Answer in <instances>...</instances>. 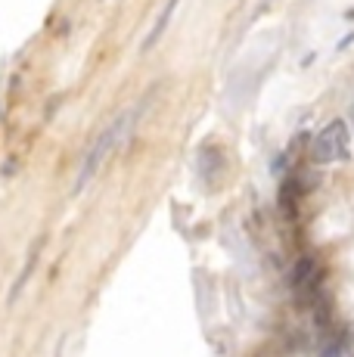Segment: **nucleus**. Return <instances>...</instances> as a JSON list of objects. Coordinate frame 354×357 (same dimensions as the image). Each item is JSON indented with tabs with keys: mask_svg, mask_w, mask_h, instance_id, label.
Masks as SVG:
<instances>
[{
	"mask_svg": "<svg viewBox=\"0 0 354 357\" xmlns=\"http://www.w3.org/2000/svg\"><path fill=\"white\" fill-rule=\"evenodd\" d=\"M140 109H143V106H134L131 112L118 115V119H115L112 125H109V128L103 130V134L97 137V143H93V149L84 155V165H81V171H78V183H75V187H78V190H84L87 183H91V177L97 174V168H100V165H103V159H106L109 153H112V146L121 140V137H125V130L134 125V119H137V115H140Z\"/></svg>",
	"mask_w": 354,
	"mask_h": 357,
	"instance_id": "obj_1",
	"label": "nucleus"
},
{
	"mask_svg": "<svg viewBox=\"0 0 354 357\" xmlns=\"http://www.w3.org/2000/svg\"><path fill=\"white\" fill-rule=\"evenodd\" d=\"M348 125L345 121H330L314 140V159L320 165L326 162H345L348 159Z\"/></svg>",
	"mask_w": 354,
	"mask_h": 357,
	"instance_id": "obj_2",
	"label": "nucleus"
},
{
	"mask_svg": "<svg viewBox=\"0 0 354 357\" xmlns=\"http://www.w3.org/2000/svg\"><path fill=\"white\" fill-rule=\"evenodd\" d=\"M177 3H180V0H168V6H165V10H162V16L155 19L153 31H149V38L143 40V50H153V47L162 40V34H165V25L171 22V16H174V6H177Z\"/></svg>",
	"mask_w": 354,
	"mask_h": 357,
	"instance_id": "obj_3",
	"label": "nucleus"
},
{
	"mask_svg": "<svg viewBox=\"0 0 354 357\" xmlns=\"http://www.w3.org/2000/svg\"><path fill=\"white\" fill-rule=\"evenodd\" d=\"M35 258H38V252H31L29 261H25V271H22V277L16 280V286H13V292H10V301L16 298V295L22 292V289H25V280H29V277H31V271H35Z\"/></svg>",
	"mask_w": 354,
	"mask_h": 357,
	"instance_id": "obj_4",
	"label": "nucleus"
},
{
	"mask_svg": "<svg viewBox=\"0 0 354 357\" xmlns=\"http://www.w3.org/2000/svg\"><path fill=\"white\" fill-rule=\"evenodd\" d=\"M348 19H354V10H351V13H348Z\"/></svg>",
	"mask_w": 354,
	"mask_h": 357,
	"instance_id": "obj_5",
	"label": "nucleus"
}]
</instances>
